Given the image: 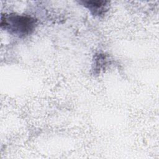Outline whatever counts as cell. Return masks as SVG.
I'll return each mask as SVG.
<instances>
[{"label":"cell","instance_id":"cell-1","mask_svg":"<svg viewBox=\"0 0 159 159\" xmlns=\"http://www.w3.org/2000/svg\"><path fill=\"white\" fill-rule=\"evenodd\" d=\"M36 25V20L28 16L6 13L2 14L1 16V28L19 37H24L31 34L35 30Z\"/></svg>","mask_w":159,"mask_h":159},{"label":"cell","instance_id":"cell-2","mask_svg":"<svg viewBox=\"0 0 159 159\" xmlns=\"http://www.w3.org/2000/svg\"><path fill=\"white\" fill-rule=\"evenodd\" d=\"M80 2L88 9L93 16L96 17L104 16L107 11L108 1H88Z\"/></svg>","mask_w":159,"mask_h":159}]
</instances>
